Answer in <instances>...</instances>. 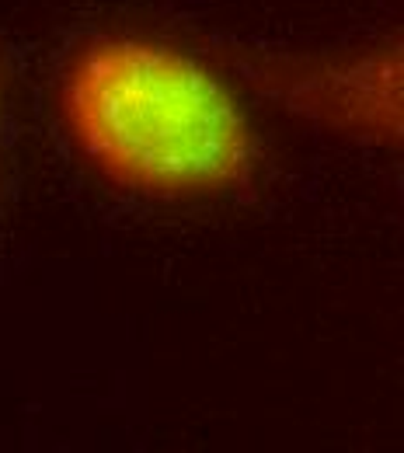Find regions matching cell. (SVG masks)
Returning <instances> with one entry per match:
<instances>
[{
    "instance_id": "6da1fadb",
    "label": "cell",
    "mask_w": 404,
    "mask_h": 453,
    "mask_svg": "<svg viewBox=\"0 0 404 453\" xmlns=\"http://www.w3.org/2000/svg\"><path fill=\"white\" fill-rule=\"evenodd\" d=\"M59 115L91 168L147 199L231 196L262 161L231 81L164 39H91L63 70Z\"/></svg>"
},
{
    "instance_id": "7a4b0ae2",
    "label": "cell",
    "mask_w": 404,
    "mask_h": 453,
    "mask_svg": "<svg viewBox=\"0 0 404 453\" xmlns=\"http://www.w3.org/2000/svg\"><path fill=\"white\" fill-rule=\"evenodd\" d=\"M240 73L293 119L404 157V28L346 50L251 53Z\"/></svg>"
}]
</instances>
